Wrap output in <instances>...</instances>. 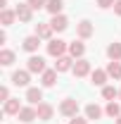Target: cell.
<instances>
[{
  "label": "cell",
  "instance_id": "15",
  "mask_svg": "<svg viewBox=\"0 0 121 124\" xmlns=\"http://www.w3.org/2000/svg\"><path fill=\"white\" fill-rule=\"evenodd\" d=\"M50 26H52L55 31H64L67 26H69V19H67L64 15H55L52 19H50Z\"/></svg>",
  "mask_w": 121,
  "mask_h": 124
},
{
  "label": "cell",
  "instance_id": "1",
  "mask_svg": "<svg viewBox=\"0 0 121 124\" xmlns=\"http://www.w3.org/2000/svg\"><path fill=\"white\" fill-rule=\"evenodd\" d=\"M67 50H69V46H67L64 41H60V38L47 41V55H50V57H55V60H57V57H62Z\"/></svg>",
  "mask_w": 121,
  "mask_h": 124
},
{
  "label": "cell",
  "instance_id": "19",
  "mask_svg": "<svg viewBox=\"0 0 121 124\" xmlns=\"http://www.w3.org/2000/svg\"><path fill=\"white\" fill-rule=\"evenodd\" d=\"M14 19H17L14 10H2V12H0V24H2V26H12Z\"/></svg>",
  "mask_w": 121,
  "mask_h": 124
},
{
  "label": "cell",
  "instance_id": "2",
  "mask_svg": "<svg viewBox=\"0 0 121 124\" xmlns=\"http://www.w3.org/2000/svg\"><path fill=\"white\" fill-rule=\"evenodd\" d=\"M26 69H29L31 74H43L45 72V60L40 55H31L29 60H26Z\"/></svg>",
  "mask_w": 121,
  "mask_h": 124
},
{
  "label": "cell",
  "instance_id": "7",
  "mask_svg": "<svg viewBox=\"0 0 121 124\" xmlns=\"http://www.w3.org/2000/svg\"><path fill=\"white\" fill-rule=\"evenodd\" d=\"M71 72H74L76 77H88V74H90V62H88V60H83V57H81V60H76V62H74V69H71Z\"/></svg>",
  "mask_w": 121,
  "mask_h": 124
},
{
  "label": "cell",
  "instance_id": "16",
  "mask_svg": "<svg viewBox=\"0 0 121 124\" xmlns=\"http://www.w3.org/2000/svg\"><path fill=\"white\" fill-rule=\"evenodd\" d=\"M83 53H86V46H83L81 41H74V43H69V55H71L74 60H81V57H83Z\"/></svg>",
  "mask_w": 121,
  "mask_h": 124
},
{
  "label": "cell",
  "instance_id": "28",
  "mask_svg": "<svg viewBox=\"0 0 121 124\" xmlns=\"http://www.w3.org/2000/svg\"><path fill=\"white\" fill-rule=\"evenodd\" d=\"M0 100H2V103L10 100V88H7V86H0Z\"/></svg>",
  "mask_w": 121,
  "mask_h": 124
},
{
  "label": "cell",
  "instance_id": "31",
  "mask_svg": "<svg viewBox=\"0 0 121 124\" xmlns=\"http://www.w3.org/2000/svg\"><path fill=\"white\" fill-rule=\"evenodd\" d=\"M114 12L121 17V0H116V2H114Z\"/></svg>",
  "mask_w": 121,
  "mask_h": 124
},
{
  "label": "cell",
  "instance_id": "22",
  "mask_svg": "<svg viewBox=\"0 0 121 124\" xmlns=\"http://www.w3.org/2000/svg\"><path fill=\"white\" fill-rule=\"evenodd\" d=\"M62 7H64V2H62V0H47V5H45V10H47L52 17H55V15H62Z\"/></svg>",
  "mask_w": 121,
  "mask_h": 124
},
{
  "label": "cell",
  "instance_id": "10",
  "mask_svg": "<svg viewBox=\"0 0 121 124\" xmlns=\"http://www.w3.org/2000/svg\"><path fill=\"white\" fill-rule=\"evenodd\" d=\"M52 26H50V24H40V22H38V24H36V36H38V38H40V41H52Z\"/></svg>",
  "mask_w": 121,
  "mask_h": 124
},
{
  "label": "cell",
  "instance_id": "6",
  "mask_svg": "<svg viewBox=\"0 0 121 124\" xmlns=\"http://www.w3.org/2000/svg\"><path fill=\"white\" fill-rule=\"evenodd\" d=\"M17 117H19V122L29 124V122H33V119H38V112H36L33 105H26V108H21V112H19Z\"/></svg>",
  "mask_w": 121,
  "mask_h": 124
},
{
  "label": "cell",
  "instance_id": "26",
  "mask_svg": "<svg viewBox=\"0 0 121 124\" xmlns=\"http://www.w3.org/2000/svg\"><path fill=\"white\" fill-rule=\"evenodd\" d=\"M116 95H119V91H116L114 86H102V98H105V100H114Z\"/></svg>",
  "mask_w": 121,
  "mask_h": 124
},
{
  "label": "cell",
  "instance_id": "3",
  "mask_svg": "<svg viewBox=\"0 0 121 124\" xmlns=\"http://www.w3.org/2000/svg\"><path fill=\"white\" fill-rule=\"evenodd\" d=\"M60 112L64 115V117H76L78 115V100H74V98H64L60 105Z\"/></svg>",
  "mask_w": 121,
  "mask_h": 124
},
{
  "label": "cell",
  "instance_id": "25",
  "mask_svg": "<svg viewBox=\"0 0 121 124\" xmlns=\"http://www.w3.org/2000/svg\"><path fill=\"white\" fill-rule=\"evenodd\" d=\"M12 62H14V53L7 50V48H2V50H0V64H2V67H10Z\"/></svg>",
  "mask_w": 121,
  "mask_h": 124
},
{
  "label": "cell",
  "instance_id": "17",
  "mask_svg": "<svg viewBox=\"0 0 121 124\" xmlns=\"http://www.w3.org/2000/svg\"><path fill=\"white\" fill-rule=\"evenodd\" d=\"M40 81H43V86H45V88L55 86V84H57V69H45V72H43V79H40Z\"/></svg>",
  "mask_w": 121,
  "mask_h": 124
},
{
  "label": "cell",
  "instance_id": "14",
  "mask_svg": "<svg viewBox=\"0 0 121 124\" xmlns=\"http://www.w3.org/2000/svg\"><path fill=\"white\" fill-rule=\"evenodd\" d=\"M26 100H29L31 105H40V103H43V91L31 86L29 91H26Z\"/></svg>",
  "mask_w": 121,
  "mask_h": 124
},
{
  "label": "cell",
  "instance_id": "8",
  "mask_svg": "<svg viewBox=\"0 0 121 124\" xmlns=\"http://www.w3.org/2000/svg\"><path fill=\"white\" fill-rule=\"evenodd\" d=\"M76 33H78V38H90L95 29H93V24L88 19H83V22H78V26H76Z\"/></svg>",
  "mask_w": 121,
  "mask_h": 124
},
{
  "label": "cell",
  "instance_id": "23",
  "mask_svg": "<svg viewBox=\"0 0 121 124\" xmlns=\"http://www.w3.org/2000/svg\"><path fill=\"white\" fill-rule=\"evenodd\" d=\"M107 74H109L112 79H121V62L112 60L109 64H107Z\"/></svg>",
  "mask_w": 121,
  "mask_h": 124
},
{
  "label": "cell",
  "instance_id": "33",
  "mask_svg": "<svg viewBox=\"0 0 121 124\" xmlns=\"http://www.w3.org/2000/svg\"><path fill=\"white\" fill-rule=\"evenodd\" d=\"M119 98H121V91H119Z\"/></svg>",
  "mask_w": 121,
  "mask_h": 124
},
{
  "label": "cell",
  "instance_id": "24",
  "mask_svg": "<svg viewBox=\"0 0 121 124\" xmlns=\"http://www.w3.org/2000/svg\"><path fill=\"white\" fill-rule=\"evenodd\" d=\"M107 55H109V60H121V43H109L107 46Z\"/></svg>",
  "mask_w": 121,
  "mask_h": 124
},
{
  "label": "cell",
  "instance_id": "12",
  "mask_svg": "<svg viewBox=\"0 0 121 124\" xmlns=\"http://www.w3.org/2000/svg\"><path fill=\"white\" fill-rule=\"evenodd\" d=\"M107 69H95V72H90V84L93 86H105L107 84Z\"/></svg>",
  "mask_w": 121,
  "mask_h": 124
},
{
  "label": "cell",
  "instance_id": "18",
  "mask_svg": "<svg viewBox=\"0 0 121 124\" xmlns=\"http://www.w3.org/2000/svg\"><path fill=\"white\" fill-rule=\"evenodd\" d=\"M86 117H88V119H100V117H102V108H100L97 103H88V105H86Z\"/></svg>",
  "mask_w": 121,
  "mask_h": 124
},
{
  "label": "cell",
  "instance_id": "11",
  "mask_svg": "<svg viewBox=\"0 0 121 124\" xmlns=\"http://www.w3.org/2000/svg\"><path fill=\"white\" fill-rule=\"evenodd\" d=\"M29 69H17L14 74H12V84L14 86H29Z\"/></svg>",
  "mask_w": 121,
  "mask_h": 124
},
{
  "label": "cell",
  "instance_id": "29",
  "mask_svg": "<svg viewBox=\"0 0 121 124\" xmlns=\"http://www.w3.org/2000/svg\"><path fill=\"white\" fill-rule=\"evenodd\" d=\"M69 124H88V117H78V115H76V117L69 119Z\"/></svg>",
  "mask_w": 121,
  "mask_h": 124
},
{
  "label": "cell",
  "instance_id": "5",
  "mask_svg": "<svg viewBox=\"0 0 121 124\" xmlns=\"http://www.w3.org/2000/svg\"><path fill=\"white\" fill-rule=\"evenodd\" d=\"M36 112H38V119L40 122H50L52 115H55V108L50 103H40V105H36Z\"/></svg>",
  "mask_w": 121,
  "mask_h": 124
},
{
  "label": "cell",
  "instance_id": "30",
  "mask_svg": "<svg viewBox=\"0 0 121 124\" xmlns=\"http://www.w3.org/2000/svg\"><path fill=\"white\" fill-rule=\"evenodd\" d=\"M114 2H116V0H97V5H100L102 10H107V7H114Z\"/></svg>",
  "mask_w": 121,
  "mask_h": 124
},
{
  "label": "cell",
  "instance_id": "27",
  "mask_svg": "<svg viewBox=\"0 0 121 124\" xmlns=\"http://www.w3.org/2000/svg\"><path fill=\"white\" fill-rule=\"evenodd\" d=\"M26 2L31 5V10H43L47 5V0H26Z\"/></svg>",
  "mask_w": 121,
  "mask_h": 124
},
{
  "label": "cell",
  "instance_id": "9",
  "mask_svg": "<svg viewBox=\"0 0 121 124\" xmlns=\"http://www.w3.org/2000/svg\"><path fill=\"white\" fill-rule=\"evenodd\" d=\"M55 69H57V72H69V69H74V57H71V55H62V57H57Z\"/></svg>",
  "mask_w": 121,
  "mask_h": 124
},
{
  "label": "cell",
  "instance_id": "32",
  "mask_svg": "<svg viewBox=\"0 0 121 124\" xmlns=\"http://www.w3.org/2000/svg\"><path fill=\"white\" fill-rule=\"evenodd\" d=\"M116 124H121V117H119V119H116Z\"/></svg>",
  "mask_w": 121,
  "mask_h": 124
},
{
  "label": "cell",
  "instance_id": "21",
  "mask_svg": "<svg viewBox=\"0 0 121 124\" xmlns=\"http://www.w3.org/2000/svg\"><path fill=\"white\" fill-rule=\"evenodd\" d=\"M105 115L114 117V119H119V117H121V105H119V103H114V100H109L107 108H105Z\"/></svg>",
  "mask_w": 121,
  "mask_h": 124
},
{
  "label": "cell",
  "instance_id": "4",
  "mask_svg": "<svg viewBox=\"0 0 121 124\" xmlns=\"http://www.w3.org/2000/svg\"><path fill=\"white\" fill-rule=\"evenodd\" d=\"M14 12H17V19H19V22H24V24H29L31 17H33V10H31L29 2H19V5L14 7Z\"/></svg>",
  "mask_w": 121,
  "mask_h": 124
},
{
  "label": "cell",
  "instance_id": "13",
  "mask_svg": "<svg viewBox=\"0 0 121 124\" xmlns=\"http://www.w3.org/2000/svg\"><path fill=\"white\" fill-rule=\"evenodd\" d=\"M38 46H40V38H38L36 33H33V36H26V38H24V43H21V48H24L26 53H36Z\"/></svg>",
  "mask_w": 121,
  "mask_h": 124
},
{
  "label": "cell",
  "instance_id": "20",
  "mask_svg": "<svg viewBox=\"0 0 121 124\" xmlns=\"http://www.w3.org/2000/svg\"><path fill=\"white\" fill-rule=\"evenodd\" d=\"M19 112H21L19 100H17V98H10V100L5 103V115H19Z\"/></svg>",
  "mask_w": 121,
  "mask_h": 124
}]
</instances>
